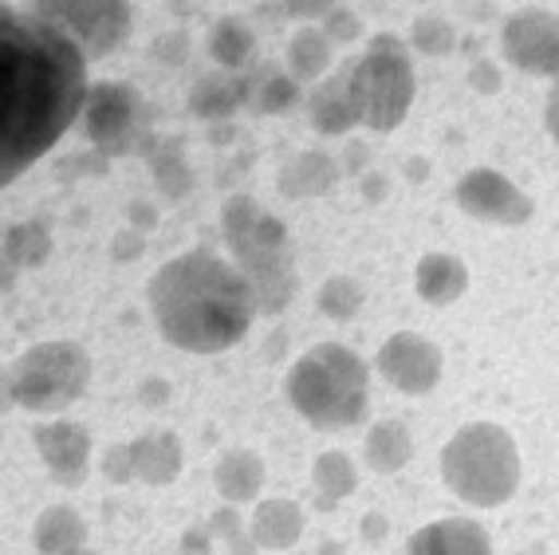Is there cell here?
<instances>
[{"label": "cell", "instance_id": "cell-1", "mask_svg": "<svg viewBox=\"0 0 559 555\" xmlns=\"http://www.w3.org/2000/svg\"><path fill=\"white\" fill-rule=\"evenodd\" d=\"M87 56L36 9H0V181L40 162L87 107Z\"/></svg>", "mask_w": 559, "mask_h": 555}, {"label": "cell", "instance_id": "cell-2", "mask_svg": "<svg viewBox=\"0 0 559 555\" xmlns=\"http://www.w3.org/2000/svg\"><path fill=\"white\" fill-rule=\"evenodd\" d=\"M146 299H151L162 339L193 355L229 351L233 343L245 339L257 316V296L249 280L205 248L166 260L154 272Z\"/></svg>", "mask_w": 559, "mask_h": 555}, {"label": "cell", "instance_id": "cell-3", "mask_svg": "<svg viewBox=\"0 0 559 555\" xmlns=\"http://www.w3.org/2000/svg\"><path fill=\"white\" fill-rule=\"evenodd\" d=\"M288 398L296 414L316 429L359 426L370 406L367 363L343 343H316L292 367Z\"/></svg>", "mask_w": 559, "mask_h": 555}, {"label": "cell", "instance_id": "cell-4", "mask_svg": "<svg viewBox=\"0 0 559 555\" xmlns=\"http://www.w3.org/2000/svg\"><path fill=\"white\" fill-rule=\"evenodd\" d=\"M221 225L233 257L240 260V276L252 284L257 311L280 316L296 296V272H292L288 228L269 217L252 198H229L221 209Z\"/></svg>", "mask_w": 559, "mask_h": 555}, {"label": "cell", "instance_id": "cell-5", "mask_svg": "<svg viewBox=\"0 0 559 555\" xmlns=\"http://www.w3.org/2000/svg\"><path fill=\"white\" fill-rule=\"evenodd\" d=\"M441 476L450 493L473 508H497L512 500L520 485V453L509 429L492 422L461 426L441 449Z\"/></svg>", "mask_w": 559, "mask_h": 555}, {"label": "cell", "instance_id": "cell-6", "mask_svg": "<svg viewBox=\"0 0 559 555\" xmlns=\"http://www.w3.org/2000/svg\"><path fill=\"white\" fill-rule=\"evenodd\" d=\"M91 382V358L71 339H51L24 351L9 370V398L36 414H60Z\"/></svg>", "mask_w": 559, "mask_h": 555}, {"label": "cell", "instance_id": "cell-7", "mask_svg": "<svg viewBox=\"0 0 559 555\" xmlns=\"http://www.w3.org/2000/svg\"><path fill=\"white\" fill-rule=\"evenodd\" d=\"M350 95L370 130H394L414 103V68L399 36H374L359 60H350Z\"/></svg>", "mask_w": 559, "mask_h": 555}, {"label": "cell", "instance_id": "cell-8", "mask_svg": "<svg viewBox=\"0 0 559 555\" xmlns=\"http://www.w3.org/2000/svg\"><path fill=\"white\" fill-rule=\"evenodd\" d=\"M83 127H87V139L95 142V150H99V158H115V154L142 150L139 142L146 139L142 99L130 87H122V83H99V87H91V95H87Z\"/></svg>", "mask_w": 559, "mask_h": 555}, {"label": "cell", "instance_id": "cell-9", "mask_svg": "<svg viewBox=\"0 0 559 555\" xmlns=\"http://www.w3.org/2000/svg\"><path fill=\"white\" fill-rule=\"evenodd\" d=\"M32 9L60 24L87 60L115 51L130 32V9L115 0H56V4H32Z\"/></svg>", "mask_w": 559, "mask_h": 555}, {"label": "cell", "instance_id": "cell-10", "mask_svg": "<svg viewBox=\"0 0 559 555\" xmlns=\"http://www.w3.org/2000/svg\"><path fill=\"white\" fill-rule=\"evenodd\" d=\"M504 56L520 71L532 75H556L559 80V16L548 9H520L504 24Z\"/></svg>", "mask_w": 559, "mask_h": 555}, {"label": "cell", "instance_id": "cell-11", "mask_svg": "<svg viewBox=\"0 0 559 555\" xmlns=\"http://www.w3.org/2000/svg\"><path fill=\"white\" fill-rule=\"evenodd\" d=\"M379 375L386 378L399 394H430L441 382V351L430 339L414 335V331H399L390 335L379 351Z\"/></svg>", "mask_w": 559, "mask_h": 555}, {"label": "cell", "instance_id": "cell-12", "mask_svg": "<svg viewBox=\"0 0 559 555\" xmlns=\"http://www.w3.org/2000/svg\"><path fill=\"white\" fill-rule=\"evenodd\" d=\"M453 198L469 217L492 221V225H524L532 217V201L497 169H469L457 181Z\"/></svg>", "mask_w": 559, "mask_h": 555}, {"label": "cell", "instance_id": "cell-13", "mask_svg": "<svg viewBox=\"0 0 559 555\" xmlns=\"http://www.w3.org/2000/svg\"><path fill=\"white\" fill-rule=\"evenodd\" d=\"M32 441H36V453H40L44 469L51 473L56 485L75 488L87 481L91 434L80 426V422H48V426H36Z\"/></svg>", "mask_w": 559, "mask_h": 555}, {"label": "cell", "instance_id": "cell-14", "mask_svg": "<svg viewBox=\"0 0 559 555\" xmlns=\"http://www.w3.org/2000/svg\"><path fill=\"white\" fill-rule=\"evenodd\" d=\"M406 555H492V544L477 520L445 516V520H433L421 532H414Z\"/></svg>", "mask_w": 559, "mask_h": 555}, {"label": "cell", "instance_id": "cell-15", "mask_svg": "<svg viewBox=\"0 0 559 555\" xmlns=\"http://www.w3.org/2000/svg\"><path fill=\"white\" fill-rule=\"evenodd\" d=\"M308 110L320 134H347L355 122H362L359 107H355V95H350V60L343 63L331 80H323L320 87H316Z\"/></svg>", "mask_w": 559, "mask_h": 555}, {"label": "cell", "instance_id": "cell-16", "mask_svg": "<svg viewBox=\"0 0 559 555\" xmlns=\"http://www.w3.org/2000/svg\"><path fill=\"white\" fill-rule=\"evenodd\" d=\"M130 469L134 481L146 485H170L181 473V446L174 434H146L139 441H130Z\"/></svg>", "mask_w": 559, "mask_h": 555}, {"label": "cell", "instance_id": "cell-17", "mask_svg": "<svg viewBox=\"0 0 559 555\" xmlns=\"http://www.w3.org/2000/svg\"><path fill=\"white\" fill-rule=\"evenodd\" d=\"M240 91H245V107L257 110V115H284L300 99L296 80L284 75L280 68H272V63H260L257 71L240 75Z\"/></svg>", "mask_w": 559, "mask_h": 555}, {"label": "cell", "instance_id": "cell-18", "mask_svg": "<svg viewBox=\"0 0 559 555\" xmlns=\"http://www.w3.org/2000/svg\"><path fill=\"white\" fill-rule=\"evenodd\" d=\"M213 485L229 505H249L264 488V461L252 449H229L213 469Z\"/></svg>", "mask_w": 559, "mask_h": 555}, {"label": "cell", "instance_id": "cell-19", "mask_svg": "<svg viewBox=\"0 0 559 555\" xmlns=\"http://www.w3.org/2000/svg\"><path fill=\"white\" fill-rule=\"evenodd\" d=\"M36 552L40 555H80L87 544V524L80 520V512L68 505H51L40 512L36 528H32Z\"/></svg>", "mask_w": 559, "mask_h": 555}, {"label": "cell", "instance_id": "cell-20", "mask_svg": "<svg viewBox=\"0 0 559 555\" xmlns=\"http://www.w3.org/2000/svg\"><path fill=\"white\" fill-rule=\"evenodd\" d=\"M414 284H418L421 299H430V304L445 308V304H453L461 292L469 288V268L461 264L457 257H450V252H430V257L418 260V276H414Z\"/></svg>", "mask_w": 559, "mask_h": 555}, {"label": "cell", "instance_id": "cell-21", "mask_svg": "<svg viewBox=\"0 0 559 555\" xmlns=\"http://www.w3.org/2000/svg\"><path fill=\"white\" fill-rule=\"evenodd\" d=\"M249 532L257 540V547H272V552H284L304 535V512L292 500H264L257 505L249 520Z\"/></svg>", "mask_w": 559, "mask_h": 555}, {"label": "cell", "instance_id": "cell-22", "mask_svg": "<svg viewBox=\"0 0 559 555\" xmlns=\"http://www.w3.org/2000/svg\"><path fill=\"white\" fill-rule=\"evenodd\" d=\"M311 485H316V505L335 508L340 500H347L359 485V469L343 449H328V453L316 457V469H311Z\"/></svg>", "mask_w": 559, "mask_h": 555}, {"label": "cell", "instance_id": "cell-23", "mask_svg": "<svg viewBox=\"0 0 559 555\" xmlns=\"http://www.w3.org/2000/svg\"><path fill=\"white\" fill-rule=\"evenodd\" d=\"M362 453H367V465L374 473H399L414 457V437L402 422H379V426H370Z\"/></svg>", "mask_w": 559, "mask_h": 555}, {"label": "cell", "instance_id": "cell-24", "mask_svg": "<svg viewBox=\"0 0 559 555\" xmlns=\"http://www.w3.org/2000/svg\"><path fill=\"white\" fill-rule=\"evenodd\" d=\"M340 178V166L320 154V150H311V154H300L296 162L284 166L280 174V189L288 193V198H316V193H328Z\"/></svg>", "mask_w": 559, "mask_h": 555}, {"label": "cell", "instance_id": "cell-25", "mask_svg": "<svg viewBox=\"0 0 559 555\" xmlns=\"http://www.w3.org/2000/svg\"><path fill=\"white\" fill-rule=\"evenodd\" d=\"M210 56L225 71L249 68L252 56H257V40H252V28L240 16H221L210 32Z\"/></svg>", "mask_w": 559, "mask_h": 555}, {"label": "cell", "instance_id": "cell-26", "mask_svg": "<svg viewBox=\"0 0 559 555\" xmlns=\"http://www.w3.org/2000/svg\"><path fill=\"white\" fill-rule=\"evenodd\" d=\"M240 103H245L240 75H205V80H198V87L190 95L193 115H201V119H225Z\"/></svg>", "mask_w": 559, "mask_h": 555}, {"label": "cell", "instance_id": "cell-27", "mask_svg": "<svg viewBox=\"0 0 559 555\" xmlns=\"http://www.w3.org/2000/svg\"><path fill=\"white\" fill-rule=\"evenodd\" d=\"M288 68L292 80H320L323 71L331 68V40L320 28H304L292 36L288 44Z\"/></svg>", "mask_w": 559, "mask_h": 555}, {"label": "cell", "instance_id": "cell-28", "mask_svg": "<svg viewBox=\"0 0 559 555\" xmlns=\"http://www.w3.org/2000/svg\"><path fill=\"white\" fill-rule=\"evenodd\" d=\"M51 252V240L40 225H9L4 228V264L12 268H36Z\"/></svg>", "mask_w": 559, "mask_h": 555}, {"label": "cell", "instance_id": "cell-29", "mask_svg": "<svg viewBox=\"0 0 559 555\" xmlns=\"http://www.w3.org/2000/svg\"><path fill=\"white\" fill-rule=\"evenodd\" d=\"M359 308H362V288L355 276H331L320 288V311L328 319H335V323L359 316Z\"/></svg>", "mask_w": 559, "mask_h": 555}, {"label": "cell", "instance_id": "cell-30", "mask_svg": "<svg viewBox=\"0 0 559 555\" xmlns=\"http://www.w3.org/2000/svg\"><path fill=\"white\" fill-rule=\"evenodd\" d=\"M409 40H414V48L426 51V56H445L453 48V24L445 16H438V12H426V16L414 21Z\"/></svg>", "mask_w": 559, "mask_h": 555}, {"label": "cell", "instance_id": "cell-31", "mask_svg": "<svg viewBox=\"0 0 559 555\" xmlns=\"http://www.w3.org/2000/svg\"><path fill=\"white\" fill-rule=\"evenodd\" d=\"M210 528L217 540H225L229 544L233 555H257V540H252V532L245 524H240V516L233 512V508H217V512L210 516Z\"/></svg>", "mask_w": 559, "mask_h": 555}, {"label": "cell", "instance_id": "cell-32", "mask_svg": "<svg viewBox=\"0 0 559 555\" xmlns=\"http://www.w3.org/2000/svg\"><path fill=\"white\" fill-rule=\"evenodd\" d=\"M359 16L350 9H331L328 12V28H323V36H328L331 44H350L359 40Z\"/></svg>", "mask_w": 559, "mask_h": 555}, {"label": "cell", "instance_id": "cell-33", "mask_svg": "<svg viewBox=\"0 0 559 555\" xmlns=\"http://www.w3.org/2000/svg\"><path fill=\"white\" fill-rule=\"evenodd\" d=\"M103 473H107V481H115V485L134 481V469H130V441L127 446H110L107 453H103Z\"/></svg>", "mask_w": 559, "mask_h": 555}, {"label": "cell", "instance_id": "cell-34", "mask_svg": "<svg viewBox=\"0 0 559 555\" xmlns=\"http://www.w3.org/2000/svg\"><path fill=\"white\" fill-rule=\"evenodd\" d=\"M210 540H213L210 528H190L186 540H181V552L186 555H210Z\"/></svg>", "mask_w": 559, "mask_h": 555}, {"label": "cell", "instance_id": "cell-35", "mask_svg": "<svg viewBox=\"0 0 559 555\" xmlns=\"http://www.w3.org/2000/svg\"><path fill=\"white\" fill-rule=\"evenodd\" d=\"M544 119H548L551 139L559 142V80H556V87H551V95H548V110H544Z\"/></svg>", "mask_w": 559, "mask_h": 555}, {"label": "cell", "instance_id": "cell-36", "mask_svg": "<svg viewBox=\"0 0 559 555\" xmlns=\"http://www.w3.org/2000/svg\"><path fill=\"white\" fill-rule=\"evenodd\" d=\"M80 555H99V552H80Z\"/></svg>", "mask_w": 559, "mask_h": 555}]
</instances>
